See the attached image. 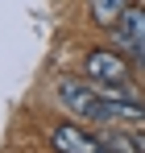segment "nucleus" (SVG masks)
<instances>
[{"instance_id":"obj_1","label":"nucleus","mask_w":145,"mask_h":153,"mask_svg":"<svg viewBox=\"0 0 145 153\" xmlns=\"http://www.w3.org/2000/svg\"><path fill=\"white\" fill-rule=\"evenodd\" d=\"M58 100L67 112H75L83 124H145V103L141 100H116L108 91H99L91 79H58Z\"/></svg>"},{"instance_id":"obj_2","label":"nucleus","mask_w":145,"mask_h":153,"mask_svg":"<svg viewBox=\"0 0 145 153\" xmlns=\"http://www.w3.org/2000/svg\"><path fill=\"white\" fill-rule=\"evenodd\" d=\"M112 46L137 66H145V4H129V13L112 29Z\"/></svg>"},{"instance_id":"obj_3","label":"nucleus","mask_w":145,"mask_h":153,"mask_svg":"<svg viewBox=\"0 0 145 153\" xmlns=\"http://www.w3.org/2000/svg\"><path fill=\"white\" fill-rule=\"evenodd\" d=\"M83 79H91V83H129V58L116 46H96L83 58Z\"/></svg>"},{"instance_id":"obj_4","label":"nucleus","mask_w":145,"mask_h":153,"mask_svg":"<svg viewBox=\"0 0 145 153\" xmlns=\"http://www.w3.org/2000/svg\"><path fill=\"white\" fill-rule=\"evenodd\" d=\"M50 149L54 153H108V145H104V137H91L83 124L58 120V124H50Z\"/></svg>"},{"instance_id":"obj_5","label":"nucleus","mask_w":145,"mask_h":153,"mask_svg":"<svg viewBox=\"0 0 145 153\" xmlns=\"http://www.w3.org/2000/svg\"><path fill=\"white\" fill-rule=\"evenodd\" d=\"M129 4L133 0H91V21L99 29H116V21L129 13Z\"/></svg>"},{"instance_id":"obj_6","label":"nucleus","mask_w":145,"mask_h":153,"mask_svg":"<svg viewBox=\"0 0 145 153\" xmlns=\"http://www.w3.org/2000/svg\"><path fill=\"white\" fill-rule=\"evenodd\" d=\"M129 145H133L137 153H145V132H129Z\"/></svg>"}]
</instances>
